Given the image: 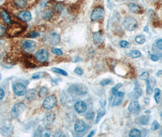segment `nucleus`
<instances>
[{
  "label": "nucleus",
  "instance_id": "f257e3e1",
  "mask_svg": "<svg viewBox=\"0 0 162 137\" xmlns=\"http://www.w3.org/2000/svg\"><path fill=\"white\" fill-rule=\"evenodd\" d=\"M69 92L76 96H82L87 93L88 89L84 85L80 84L72 85L69 88Z\"/></svg>",
  "mask_w": 162,
  "mask_h": 137
},
{
  "label": "nucleus",
  "instance_id": "f03ea898",
  "mask_svg": "<svg viewBox=\"0 0 162 137\" xmlns=\"http://www.w3.org/2000/svg\"><path fill=\"white\" fill-rule=\"evenodd\" d=\"M123 25L126 29L129 31H133L138 28V22L134 17H128L125 19Z\"/></svg>",
  "mask_w": 162,
  "mask_h": 137
},
{
  "label": "nucleus",
  "instance_id": "7ed1b4c3",
  "mask_svg": "<svg viewBox=\"0 0 162 137\" xmlns=\"http://www.w3.org/2000/svg\"><path fill=\"white\" fill-rule=\"evenodd\" d=\"M57 103V98L56 96L51 95L46 98L43 101V107L46 110H50L54 108Z\"/></svg>",
  "mask_w": 162,
  "mask_h": 137
},
{
  "label": "nucleus",
  "instance_id": "20e7f679",
  "mask_svg": "<svg viewBox=\"0 0 162 137\" xmlns=\"http://www.w3.org/2000/svg\"><path fill=\"white\" fill-rule=\"evenodd\" d=\"M21 47L25 51L29 53H32L37 49V45L36 42L33 40H26L23 41L21 43Z\"/></svg>",
  "mask_w": 162,
  "mask_h": 137
},
{
  "label": "nucleus",
  "instance_id": "39448f33",
  "mask_svg": "<svg viewBox=\"0 0 162 137\" xmlns=\"http://www.w3.org/2000/svg\"><path fill=\"white\" fill-rule=\"evenodd\" d=\"M26 109V105L24 103H19L15 104L11 111V115L13 118H17L21 115Z\"/></svg>",
  "mask_w": 162,
  "mask_h": 137
},
{
  "label": "nucleus",
  "instance_id": "423d86ee",
  "mask_svg": "<svg viewBox=\"0 0 162 137\" xmlns=\"http://www.w3.org/2000/svg\"><path fill=\"white\" fill-rule=\"evenodd\" d=\"M104 15V9L101 7L95 8L90 14V19L93 22L98 21L102 19Z\"/></svg>",
  "mask_w": 162,
  "mask_h": 137
},
{
  "label": "nucleus",
  "instance_id": "0eeeda50",
  "mask_svg": "<svg viewBox=\"0 0 162 137\" xmlns=\"http://www.w3.org/2000/svg\"><path fill=\"white\" fill-rule=\"evenodd\" d=\"M34 55L38 62H45L49 58V53L47 50L42 49L35 53Z\"/></svg>",
  "mask_w": 162,
  "mask_h": 137
},
{
  "label": "nucleus",
  "instance_id": "6e6552de",
  "mask_svg": "<svg viewBox=\"0 0 162 137\" xmlns=\"http://www.w3.org/2000/svg\"><path fill=\"white\" fill-rule=\"evenodd\" d=\"M13 91L15 94L21 96L24 95L27 92L26 87L24 84L21 83H17L13 86Z\"/></svg>",
  "mask_w": 162,
  "mask_h": 137
},
{
  "label": "nucleus",
  "instance_id": "1a4fd4ad",
  "mask_svg": "<svg viewBox=\"0 0 162 137\" xmlns=\"http://www.w3.org/2000/svg\"><path fill=\"white\" fill-rule=\"evenodd\" d=\"M17 16L19 19L25 22H30L32 20V15L30 12L28 11H20Z\"/></svg>",
  "mask_w": 162,
  "mask_h": 137
},
{
  "label": "nucleus",
  "instance_id": "9d476101",
  "mask_svg": "<svg viewBox=\"0 0 162 137\" xmlns=\"http://www.w3.org/2000/svg\"><path fill=\"white\" fill-rule=\"evenodd\" d=\"M74 109L77 112L79 113H82L86 111L87 105L84 101H80L75 103L74 105Z\"/></svg>",
  "mask_w": 162,
  "mask_h": 137
},
{
  "label": "nucleus",
  "instance_id": "9b49d317",
  "mask_svg": "<svg viewBox=\"0 0 162 137\" xmlns=\"http://www.w3.org/2000/svg\"><path fill=\"white\" fill-rule=\"evenodd\" d=\"M128 110L131 113L137 114L138 113L140 110V106L138 101H133L130 103L128 106Z\"/></svg>",
  "mask_w": 162,
  "mask_h": 137
},
{
  "label": "nucleus",
  "instance_id": "f8f14e48",
  "mask_svg": "<svg viewBox=\"0 0 162 137\" xmlns=\"http://www.w3.org/2000/svg\"><path fill=\"white\" fill-rule=\"evenodd\" d=\"M0 132L3 136H11L13 132V127L11 124H6L2 127Z\"/></svg>",
  "mask_w": 162,
  "mask_h": 137
},
{
  "label": "nucleus",
  "instance_id": "ddd939ff",
  "mask_svg": "<svg viewBox=\"0 0 162 137\" xmlns=\"http://www.w3.org/2000/svg\"><path fill=\"white\" fill-rule=\"evenodd\" d=\"M55 119V115L54 113L52 112L48 113L44 117L43 119L44 123L46 126H49L53 124Z\"/></svg>",
  "mask_w": 162,
  "mask_h": 137
},
{
  "label": "nucleus",
  "instance_id": "4468645a",
  "mask_svg": "<svg viewBox=\"0 0 162 137\" xmlns=\"http://www.w3.org/2000/svg\"><path fill=\"white\" fill-rule=\"evenodd\" d=\"M86 127V123L83 120H78L76 122L75 125H74V130L77 133H81L85 130Z\"/></svg>",
  "mask_w": 162,
  "mask_h": 137
},
{
  "label": "nucleus",
  "instance_id": "2eb2a0df",
  "mask_svg": "<svg viewBox=\"0 0 162 137\" xmlns=\"http://www.w3.org/2000/svg\"><path fill=\"white\" fill-rule=\"evenodd\" d=\"M104 40V36L103 34L101 32V31H98L97 32H95L93 35V40H94V43L95 45H100L102 44Z\"/></svg>",
  "mask_w": 162,
  "mask_h": 137
},
{
  "label": "nucleus",
  "instance_id": "dca6fc26",
  "mask_svg": "<svg viewBox=\"0 0 162 137\" xmlns=\"http://www.w3.org/2000/svg\"><path fill=\"white\" fill-rule=\"evenodd\" d=\"M115 98L114 99L112 104L114 106H117L119 105L123 100V97H124V93L121 92V91H117L115 94Z\"/></svg>",
  "mask_w": 162,
  "mask_h": 137
},
{
  "label": "nucleus",
  "instance_id": "f3484780",
  "mask_svg": "<svg viewBox=\"0 0 162 137\" xmlns=\"http://www.w3.org/2000/svg\"><path fill=\"white\" fill-rule=\"evenodd\" d=\"M141 93H142V90H141L139 82H136L135 88H134V93H133L129 94L130 98L131 99H137L140 97Z\"/></svg>",
  "mask_w": 162,
  "mask_h": 137
},
{
  "label": "nucleus",
  "instance_id": "a211bd4d",
  "mask_svg": "<svg viewBox=\"0 0 162 137\" xmlns=\"http://www.w3.org/2000/svg\"><path fill=\"white\" fill-rule=\"evenodd\" d=\"M18 24H12L9 28V35H17L21 32V28Z\"/></svg>",
  "mask_w": 162,
  "mask_h": 137
},
{
  "label": "nucleus",
  "instance_id": "6ab92c4d",
  "mask_svg": "<svg viewBox=\"0 0 162 137\" xmlns=\"http://www.w3.org/2000/svg\"><path fill=\"white\" fill-rule=\"evenodd\" d=\"M15 6L18 9H24L27 6V0H13Z\"/></svg>",
  "mask_w": 162,
  "mask_h": 137
},
{
  "label": "nucleus",
  "instance_id": "aec40b11",
  "mask_svg": "<svg viewBox=\"0 0 162 137\" xmlns=\"http://www.w3.org/2000/svg\"><path fill=\"white\" fill-rule=\"evenodd\" d=\"M61 40L60 35L57 33H53L51 34L50 36V43H51L54 45H58Z\"/></svg>",
  "mask_w": 162,
  "mask_h": 137
},
{
  "label": "nucleus",
  "instance_id": "412c9836",
  "mask_svg": "<svg viewBox=\"0 0 162 137\" xmlns=\"http://www.w3.org/2000/svg\"><path fill=\"white\" fill-rule=\"evenodd\" d=\"M1 16L2 19L3 20V21L5 23H6L7 24H11V18L10 17V15L9 13L6 11L3 10L1 12Z\"/></svg>",
  "mask_w": 162,
  "mask_h": 137
},
{
  "label": "nucleus",
  "instance_id": "4be33fe9",
  "mask_svg": "<svg viewBox=\"0 0 162 137\" xmlns=\"http://www.w3.org/2000/svg\"><path fill=\"white\" fill-rule=\"evenodd\" d=\"M26 98L27 100L31 101L34 100L37 97V91L34 89H30L26 92Z\"/></svg>",
  "mask_w": 162,
  "mask_h": 137
},
{
  "label": "nucleus",
  "instance_id": "5701e85b",
  "mask_svg": "<svg viewBox=\"0 0 162 137\" xmlns=\"http://www.w3.org/2000/svg\"><path fill=\"white\" fill-rule=\"evenodd\" d=\"M128 9L129 11L132 13H138L140 11V7L137 4L131 3L128 4Z\"/></svg>",
  "mask_w": 162,
  "mask_h": 137
},
{
  "label": "nucleus",
  "instance_id": "b1692460",
  "mask_svg": "<svg viewBox=\"0 0 162 137\" xmlns=\"http://www.w3.org/2000/svg\"><path fill=\"white\" fill-rule=\"evenodd\" d=\"M150 121V116L147 115L141 116L138 118V123L141 125L147 124Z\"/></svg>",
  "mask_w": 162,
  "mask_h": 137
},
{
  "label": "nucleus",
  "instance_id": "393cba45",
  "mask_svg": "<svg viewBox=\"0 0 162 137\" xmlns=\"http://www.w3.org/2000/svg\"><path fill=\"white\" fill-rule=\"evenodd\" d=\"M48 93H49L48 88L44 87L41 88V89L39 90L38 94H39V96L40 98H45L46 96L48 95Z\"/></svg>",
  "mask_w": 162,
  "mask_h": 137
},
{
  "label": "nucleus",
  "instance_id": "a878e982",
  "mask_svg": "<svg viewBox=\"0 0 162 137\" xmlns=\"http://www.w3.org/2000/svg\"><path fill=\"white\" fill-rule=\"evenodd\" d=\"M141 132L138 130V129H132L129 132V136L131 137H140L141 136Z\"/></svg>",
  "mask_w": 162,
  "mask_h": 137
},
{
  "label": "nucleus",
  "instance_id": "bb28decb",
  "mask_svg": "<svg viewBox=\"0 0 162 137\" xmlns=\"http://www.w3.org/2000/svg\"><path fill=\"white\" fill-rule=\"evenodd\" d=\"M160 93L161 90L158 88H156L154 90V99L156 101L157 104H159L160 102Z\"/></svg>",
  "mask_w": 162,
  "mask_h": 137
},
{
  "label": "nucleus",
  "instance_id": "cd10ccee",
  "mask_svg": "<svg viewBox=\"0 0 162 137\" xmlns=\"http://www.w3.org/2000/svg\"><path fill=\"white\" fill-rule=\"evenodd\" d=\"M105 113H106V111H105L104 109L101 108L100 109L98 110L97 116V119H96V123H98L99 121L100 120V119L103 117V116L105 115Z\"/></svg>",
  "mask_w": 162,
  "mask_h": 137
},
{
  "label": "nucleus",
  "instance_id": "c85d7f7f",
  "mask_svg": "<svg viewBox=\"0 0 162 137\" xmlns=\"http://www.w3.org/2000/svg\"><path fill=\"white\" fill-rule=\"evenodd\" d=\"M129 55H130V56L132 58L136 59V58L140 57L141 56V54L139 51H138V50H132V51H130Z\"/></svg>",
  "mask_w": 162,
  "mask_h": 137
},
{
  "label": "nucleus",
  "instance_id": "c756f323",
  "mask_svg": "<svg viewBox=\"0 0 162 137\" xmlns=\"http://www.w3.org/2000/svg\"><path fill=\"white\" fill-rule=\"evenodd\" d=\"M52 72H54V73H58L59 74H61V75L68 76V73L66 72V71L62 70V69H60V68H52Z\"/></svg>",
  "mask_w": 162,
  "mask_h": 137
},
{
  "label": "nucleus",
  "instance_id": "7c9ffc66",
  "mask_svg": "<svg viewBox=\"0 0 162 137\" xmlns=\"http://www.w3.org/2000/svg\"><path fill=\"white\" fill-rule=\"evenodd\" d=\"M135 40L137 43L143 44L145 42V37L143 35H139L135 37Z\"/></svg>",
  "mask_w": 162,
  "mask_h": 137
},
{
  "label": "nucleus",
  "instance_id": "2f4dec72",
  "mask_svg": "<svg viewBox=\"0 0 162 137\" xmlns=\"http://www.w3.org/2000/svg\"><path fill=\"white\" fill-rule=\"evenodd\" d=\"M146 93L148 95H151L153 92V89L152 88L151 84H150V81L149 79L146 80Z\"/></svg>",
  "mask_w": 162,
  "mask_h": 137
},
{
  "label": "nucleus",
  "instance_id": "473e14b6",
  "mask_svg": "<svg viewBox=\"0 0 162 137\" xmlns=\"http://www.w3.org/2000/svg\"><path fill=\"white\" fill-rule=\"evenodd\" d=\"M45 76V73L44 72H38L36 73H34L32 78L33 79H42L44 78Z\"/></svg>",
  "mask_w": 162,
  "mask_h": 137
},
{
  "label": "nucleus",
  "instance_id": "72a5a7b5",
  "mask_svg": "<svg viewBox=\"0 0 162 137\" xmlns=\"http://www.w3.org/2000/svg\"><path fill=\"white\" fill-rule=\"evenodd\" d=\"M85 116H86V118L87 119H89V120H91V119H94V116H95L94 111H93L92 110H90V111H88V112L86 113Z\"/></svg>",
  "mask_w": 162,
  "mask_h": 137
},
{
  "label": "nucleus",
  "instance_id": "f704fd0d",
  "mask_svg": "<svg viewBox=\"0 0 162 137\" xmlns=\"http://www.w3.org/2000/svg\"><path fill=\"white\" fill-rule=\"evenodd\" d=\"M120 46L123 48H129L131 47V45L130 43L125 41V40H121L120 42Z\"/></svg>",
  "mask_w": 162,
  "mask_h": 137
},
{
  "label": "nucleus",
  "instance_id": "c9c22d12",
  "mask_svg": "<svg viewBox=\"0 0 162 137\" xmlns=\"http://www.w3.org/2000/svg\"><path fill=\"white\" fill-rule=\"evenodd\" d=\"M6 33V28L3 24H0V37L4 36Z\"/></svg>",
  "mask_w": 162,
  "mask_h": 137
},
{
  "label": "nucleus",
  "instance_id": "e433bc0d",
  "mask_svg": "<svg viewBox=\"0 0 162 137\" xmlns=\"http://www.w3.org/2000/svg\"><path fill=\"white\" fill-rule=\"evenodd\" d=\"M160 128V124L158 123L157 121H154L153 124H152V127H151V129L153 130H156Z\"/></svg>",
  "mask_w": 162,
  "mask_h": 137
},
{
  "label": "nucleus",
  "instance_id": "4c0bfd02",
  "mask_svg": "<svg viewBox=\"0 0 162 137\" xmlns=\"http://www.w3.org/2000/svg\"><path fill=\"white\" fill-rule=\"evenodd\" d=\"M139 78L141 80H148L149 78V73L148 72H144L139 76Z\"/></svg>",
  "mask_w": 162,
  "mask_h": 137
},
{
  "label": "nucleus",
  "instance_id": "58836bf2",
  "mask_svg": "<svg viewBox=\"0 0 162 137\" xmlns=\"http://www.w3.org/2000/svg\"><path fill=\"white\" fill-rule=\"evenodd\" d=\"M122 86V84H121V83H119L118 84L116 85L115 87L112 89V93L113 94H115L117 92V91H118V89Z\"/></svg>",
  "mask_w": 162,
  "mask_h": 137
},
{
  "label": "nucleus",
  "instance_id": "ea45409f",
  "mask_svg": "<svg viewBox=\"0 0 162 137\" xmlns=\"http://www.w3.org/2000/svg\"><path fill=\"white\" fill-rule=\"evenodd\" d=\"M52 12L49 11H48L44 14V18L46 20H50L52 18Z\"/></svg>",
  "mask_w": 162,
  "mask_h": 137
},
{
  "label": "nucleus",
  "instance_id": "a19ab883",
  "mask_svg": "<svg viewBox=\"0 0 162 137\" xmlns=\"http://www.w3.org/2000/svg\"><path fill=\"white\" fill-rule=\"evenodd\" d=\"M52 52L53 54H56L58 55H63V51L61 49L58 48H54L52 51Z\"/></svg>",
  "mask_w": 162,
  "mask_h": 137
},
{
  "label": "nucleus",
  "instance_id": "79ce46f5",
  "mask_svg": "<svg viewBox=\"0 0 162 137\" xmlns=\"http://www.w3.org/2000/svg\"><path fill=\"white\" fill-rule=\"evenodd\" d=\"M74 73L79 76H82L83 74V70L82 68L77 67L74 70Z\"/></svg>",
  "mask_w": 162,
  "mask_h": 137
},
{
  "label": "nucleus",
  "instance_id": "37998d69",
  "mask_svg": "<svg viewBox=\"0 0 162 137\" xmlns=\"http://www.w3.org/2000/svg\"><path fill=\"white\" fill-rule=\"evenodd\" d=\"M63 9V7L62 5H61V4H57V5H55V7H54L55 11H56L58 12H62Z\"/></svg>",
  "mask_w": 162,
  "mask_h": 137
},
{
  "label": "nucleus",
  "instance_id": "c03bdc74",
  "mask_svg": "<svg viewBox=\"0 0 162 137\" xmlns=\"http://www.w3.org/2000/svg\"><path fill=\"white\" fill-rule=\"evenodd\" d=\"M110 82L111 80L110 79H104L100 82V85L102 86H106L107 85H109L110 83Z\"/></svg>",
  "mask_w": 162,
  "mask_h": 137
},
{
  "label": "nucleus",
  "instance_id": "a18cd8bd",
  "mask_svg": "<svg viewBox=\"0 0 162 137\" xmlns=\"http://www.w3.org/2000/svg\"><path fill=\"white\" fill-rule=\"evenodd\" d=\"M39 35V34L38 32H31L29 34V37L30 38H36L37 37H38Z\"/></svg>",
  "mask_w": 162,
  "mask_h": 137
},
{
  "label": "nucleus",
  "instance_id": "49530a36",
  "mask_svg": "<svg viewBox=\"0 0 162 137\" xmlns=\"http://www.w3.org/2000/svg\"><path fill=\"white\" fill-rule=\"evenodd\" d=\"M157 47L159 48V49H162V40L161 39H159L157 41Z\"/></svg>",
  "mask_w": 162,
  "mask_h": 137
},
{
  "label": "nucleus",
  "instance_id": "de8ad7c7",
  "mask_svg": "<svg viewBox=\"0 0 162 137\" xmlns=\"http://www.w3.org/2000/svg\"><path fill=\"white\" fill-rule=\"evenodd\" d=\"M159 59V57L157 56V55H156L153 54V55H151V59L153 61H154V62H156V61H158Z\"/></svg>",
  "mask_w": 162,
  "mask_h": 137
},
{
  "label": "nucleus",
  "instance_id": "09e8293b",
  "mask_svg": "<svg viewBox=\"0 0 162 137\" xmlns=\"http://www.w3.org/2000/svg\"><path fill=\"white\" fill-rule=\"evenodd\" d=\"M4 94H5V93H4V90L2 88L0 87V100L4 98Z\"/></svg>",
  "mask_w": 162,
  "mask_h": 137
},
{
  "label": "nucleus",
  "instance_id": "8fccbe9b",
  "mask_svg": "<svg viewBox=\"0 0 162 137\" xmlns=\"http://www.w3.org/2000/svg\"><path fill=\"white\" fill-rule=\"evenodd\" d=\"M161 75H162V71L161 70H159V72H157V73H156V76H157V77H159V78H161Z\"/></svg>",
  "mask_w": 162,
  "mask_h": 137
},
{
  "label": "nucleus",
  "instance_id": "3c124183",
  "mask_svg": "<svg viewBox=\"0 0 162 137\" xmlns=\"http://www.w3.org/2000/svg\"><path fill=\"white\" fill-rule=\"evenodd\" d=\"M94 134H95V131H94V130L91 131V132H90V133L88 135V136H89V137L92 136H93V135H94Z\"/></svg>",
  "mask_w": 162,
  "mask_h": 137
},
{
  "label": "nucleus",
  "instance_id": "603ef678",
  "mask_svg": "<svg viewBox=\"0 0 162 137\" xmlns=\"http://www.w3.org/2000/svg\"><path fill=\"white\" fill-rule=\"evenodd\" d=\"M144 31L146 32H149V30H148V27L147 26H146L144 28Z\"/></svg>",
  "mask_w": 162,
  "mask_h": 137
},
{
  "label": "nucleus",
  "instance_id": "864d4df0",
  "mask_svg": "<svg viewBox=\"0 0 162 137\" xmlns=\"http://www.w3.org/2000/svg\"><path fill=\"white\" fill-rule=\"evenodd\" d=\"M1 80V73H0V80Z\"/></svg>",
  "mask_w": 162,
  "mask_h": 137
},
{
  "label": "nucleus",
  "instance_id": "5fc2aeb1",
  "mask_svg": "<svg viewBox=\"0 0 162 137\" xmlns=\"http://www.w3.org/2000/svg\"><path fill=\"white\" fill-rule=\"evenodd\" d=\"M2 1V0H0V1Z\"/></svg>",
  "mask_w": 162,
  "mask_h": 137
}]
</instances>
